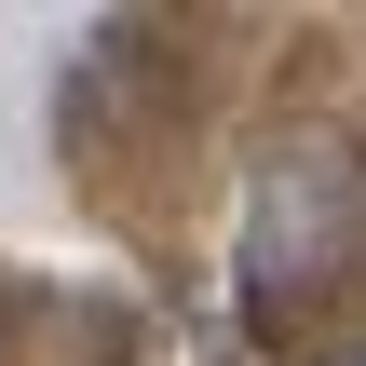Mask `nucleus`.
Here are the masks:
<instances>
[{"instance_id": "nucleus-1", "label": "nucleus", "mask_w": 366, "mask_h": 366, "mask_svg": "<svg viewBox=\"0 0 366 366\" xmlns=\"http://www.w3.org/2000/svg\"><path fill=\"white\" fill-rule=\"evenodd\" d=\"M231 258H244V299H258V312L340 285L366 258V149L353 136H272V149L244 163V231H231Z\"/></svg>"}, {"instance_id": "nucleus-2", "label": "nucleus", "mask_w": 366, "mask_h": 366, "mask_svg": "<svg viewBox=\"0 0 366 366\" xmlns=\"http://www.w3.org/2000/svg\"><path fill=\"white\" fill-rule=\"evenodd\" d=\"M340 366H366V353H340Z\"/></svg>"}]
</instances>
